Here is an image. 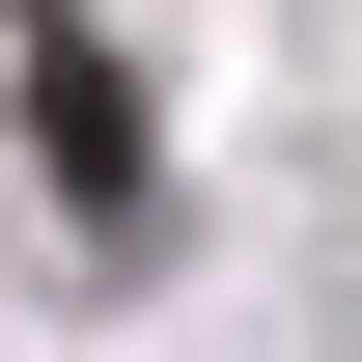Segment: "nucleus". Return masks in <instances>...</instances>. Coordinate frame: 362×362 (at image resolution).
Returning <instances> with one entry per match:
<instances>
[{"label":"nucleus","mask_w":362,"mask_h":362,"mask_svg":"<svg viewBox=\"0 0 362 362\" xmlns=\"http://www.w3.org/2000/svg\"><path fill=\"white\" fill-rule=\"evenodd\" d=\"M28 112H56V168L139 223V112H112V56H84V28H28Z\"/></svg>","instance_id":"1"}]
</instances>
